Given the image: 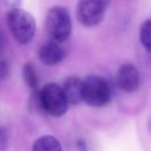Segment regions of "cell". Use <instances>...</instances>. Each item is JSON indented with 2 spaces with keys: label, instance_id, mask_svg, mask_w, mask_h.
Returning a JSON list of instances; mask_svg holds the SVG:
<instances>
[{
  "label": "cell",
  "instance_id": "obj_17",
  "mask_svg": "<svg viewBox=\"0 0 151 151\" xmlns=\"http://www.w3.org/2000/svg\"><path fill=\"white\" fill-rule=\"evenodd\" d=\"M107 1H109V0H104V2H105V4H106V2H107Z\"/></svg>",
  "mask_w": 151,
  "mask_h": 151
},
{
  "label": "cell",
  "instance_id": "obj_16",
  "mask_svg": "<svg viewBox=\"0 0 151 151\" xmlns=\"http://www.w3.org/2000/svg\"><path fill=\"white\" fill-rule=\"evenodd\" d=\"M149 129H150V131H151V120H150V123H149Z\"/></svg>",
  "mask_w": 151,
  "mask_h": 151
},
{
  "label": "cell",
  "instance_id": "obj_2",
  "mask_svg": "<svg viewBox=\"0 0 151 151\" xmlns=\"http://www.w3.org/2000/svg\"><path fill=\"white\" fill-rule=\"evenodd\" d=\"M38 101L44 111L54 117L65 114L68 107V103L63 88L53 83L45 85L40 90L38 94Z\"/></svg>",
  "mask_w": 151,
  "mask_h": 151
},
{
  "label": "cell",
  "instance_id": "obj_8",
  "mask_svg": "<svg viewBox=\"0 0 151 151\" xmlns=\"http://www.w3.org/2000/svg\"><path fill=\"white\" fill-rule=\"evenodd\" d=\"M68 104H79L83 100V80L77 77H70L61 87Z\"/></svg>",
  "mask_w": 151,
  "mask_h": 151
},
{
  "label": "cell",
  "instance_id": "obj_3",
  "mask_svg": "<svg viewBox=\"0 0 151 151\" xmlns=\"http://www.w3.org/2000/svg\"><path fill=\"white\" fill-rule=\"evenodd\" d=\"M111 99L109 83L98 76H88L83 80V100L91 106H104Z\"/></svg>",
  "mask_w": 151,
  "mask_h": 151
},
{
  "label": "cell",
  "instance_id": "obj_12",
  "mask_svg": "<svg viewBox=\"0 0 151 151\" xmlns=\"http://www.w3.org/2000/svg\"><path fill=\"white\" fill-rule=\"evenodd\" d=\"M8 144V132L5 127H0V151H4Z\"/></svg>",
  "mask_w": 151,
  "mask_h": 151
},
{
  "label": "cell",
  "instance_id": "obj_14",
  "mask_svg": "<svg viewBox=\"0 0 151 151\" xmlns=\"http://www.w3.org/2000/svg\"><path fill=\"white\" fill-rule=\"evenodd\" d=\"M7 74H8V65L5 60L1 59L0 60V79L7 77Z\"/></svg>",
  "mask_w": 151,
  "mask_h": 151
},
{
  "label": "cell",
  "instance_id": "obj_1",
  "mask_svg": "<svg viewBox=\"0 0 151 151\" xmlns=\"http://www.w3.org/2000/svg\"><path fill=\"white\" fill-rule=\"evenodd\" d=\"M11 33L19 44H28L35 33V20L31 13L21 8H13L7 14Z\"/></svg>",
  "mask_w": 151,
  "mask_h": 151
},
{
  "label": "cell",
  "instance_id": "obj_10",
  "mask_svg": "<svg viewBox=\"0 0 151 151\" xmlns=\"http://www.w3.org/2000/svg\"><path fill=\"white\" fill-rule=\"evenodd\" d=\"M24 80L32 91H35L38 88V74L32 64H26L24 66Z\"/></svg>",
  "mask_w": 151,
  "mask_h": 151
},
{
  "label": "cell",
  "instance_id": "obj_4",
  "mask_svg": "<svg viewBox=\"0 0 151 151\" xmlns=\"http://www.w3.org/2000/svg\"><path fill=\"white\" fill-rule=\"evenodd\" d=\"M46 27L54 41H66L72 32V21L65 7L55 6L51 8L46 17Z\"/></svg>",
  "mask_w": 151,
  "mask_h": 151
},
{
  "label": "cell",
  "instance_id": "obj_9",
  "mask_svg": "<svg viewBox=\"0 0 151 151\" xmlns=\"http://www.w3.org/2000/svg\"><path fill=\"white\" fill-rule=\"evenodd\" d=\"M33 151H63L61 145L53 136H41L33 144Z\"/></svg>",
  "mask_w": 151,
  "mask_h": 151
},
{
  "label": "cell",
  "instance_id": "obj_7",
  "mask_svg": "<svg viewBox=\"0 0 151 151\" xmlns=\"http://www.w3.org/2000/svg\"><path fill=\"white\" fill-rule=\"evenodd\" d=\"M39 59L42 64L45 65H55L59 61L63 60L65 52L61 48V46L57 42V41H48L46 44H44L39 52H38Z\"/></svg>",
  "mask_w": 151,
  "mask_h": 151
},
{
  "label": "cell",
  "instance_id": "obj_15",
  "mask_svg": "<svg viewBox=\"0 0 151 151\" xmlns=\"http://www.w3.org/2000/svg\"><path fill=\"white\" fill-rule=\"evenodd\" d=\"M77 147H78L80 151H86V150H87L86 143H85L83 139H78V140H77Z\"/></svg>",
  "mask_w": 151,
  "mask_h": 151
},
{
  "label": "cell",
  "instance_id": "obj_11",
  "mask_svg": "<svg viewBox=\"0 0 151 151\" xmlns=\"http://www.w3.org/2000/svg\"><path fill=\"white\" fill-rule=\"evenodd\" d=\"M140 41L145 50L151 52V20H146L140 26Z\"/></svg>",
  "mask_w": 151,
  "mask_h": 151
},
{
  "label": "cell",
  "instance_id": "obj_6",
  "mask_svg": "<svg viewBox=\"0 0 151 151\" xmlns=\"http://www.w3.org/2000/svg\"><path fill=\"white\" fill-rule=\"evenodd\" d=\"M117 84L125 92L136 91L140 84V77L138 70L131 64L123 65L117 74Z\"/></svg>",
  "mask_w": 151,
  "mask_h": 151
},
{
  "label": "cell",
  "instance_id": "obj_5",
  "mask_svg": "<svg viewBox=\"0 0 151 151\" xmlns=\"http://www.w3.org/2000/svg\"><path fill=\"white\" fill-rule=\"evenodd\" d=\"M104 0H79L77 6L78 20L86 27H92L98 25L105 12Z\"/></svg>",
  "mask_w": 151,
  "mask_h": 151
},
{
  "label": "cell",
  "instance_id": "obj_13",
  "mask_svg": "<svg viewBox=\"0 0 151 151\" xmlns=\"http://www.w3.org/2000/svg\"><path fill=\"white\" fill-rule=\"evenodd\" d=\"M6 42H7V39H6V35L4 33V31L0 28V60H1V57L5 52V47H6Z\"/></svg>",
  "mask_w": 151,
  "mask_h": 151
}]
</instances>
